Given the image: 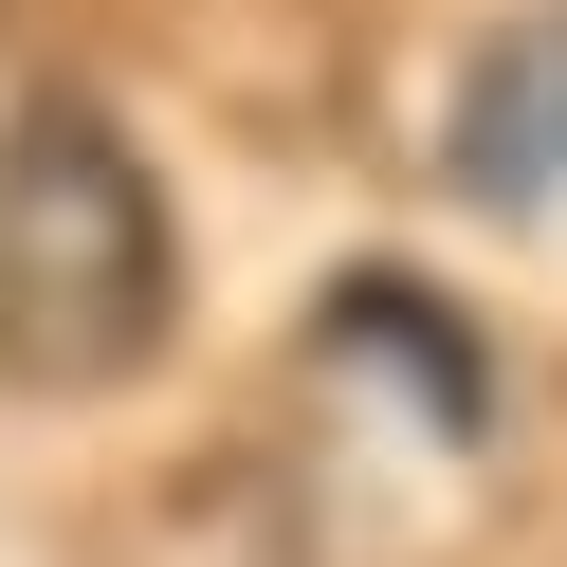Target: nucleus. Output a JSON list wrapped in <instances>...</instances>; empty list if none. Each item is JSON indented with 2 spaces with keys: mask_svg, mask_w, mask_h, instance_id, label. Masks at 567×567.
I'll use <instances>...</instances> for the list:
<instances>
[{
  "mask_svg": "<svg viewBox=\"0 0 567 567\" xmlns=\"http://www.w3.org/2000/svg\"><path fill=\"white\" fill-rule=\"evenodd\" d=\"M165 202L92 92H38L0 128V367L19 384H128L165 348Z\"/></svg>",
  "mask_w": 567,
  "mask_h": 567,
  "instance_id": "f257e3e1",
  "label": "nucleus"
},
{
  "mask_svg": "<svg viewBox=\"0 0 567 567\" xmlns=\"http://www.w3.org/2000/svg\"><path fill=\"white\" fill-rule=\"evenodd\" d=\"M440 165H457V202H494V220H549V202H567V0H530V19L476 38Z\"/></svg>",
  "mask_w": 567,
  "mask_h": 567,
  "instance_id": "f03ea898",
  "label": "nucleus"
},
{
  "mask_svg": "<svg viewBox=\"0 0 567 567\" xmlns=\"http://www.w3.org/2000/svg\"><path fill=\"white\" fill-rule=\"evenodd\" d=\"M311 348H330V367H403L421 384V440H494V367H476V330H457L421 275H348Z\"/></svg>",
  "mask_w": 567,
  "mask_h": 567,
  "instance_id": "7ed1b4c3",
  "label": "nucleus"
}]
</instances>
